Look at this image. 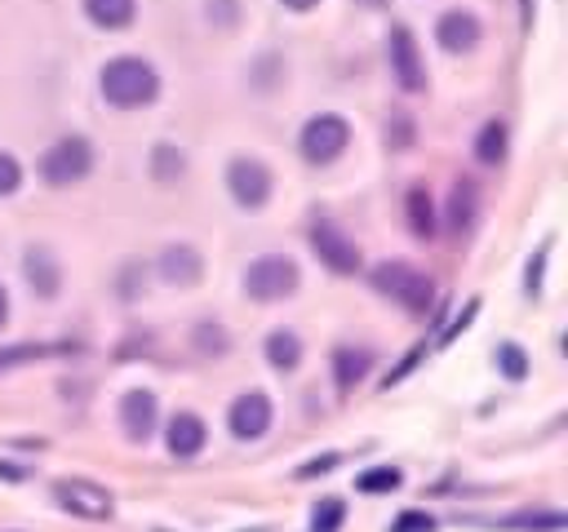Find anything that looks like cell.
<instances>
[{
	"mask_svg": "<svg viewBox=\"0 0 568 532\" xmlns=\"http://www.w3.org/2000/svg\"><path fill=\"white\" fill-rule=\"evenodd\" d=\"M293 288H297V262L293 257L266 253V257H253L248 270H244V293L253 301H280Z\"/></svg>",
	"mask_w": 568,
	"mask_h": 532,
	"instance_id": "cell-4",
	"label": "cell"
},
{
	"mask_svg": "<svg viewBox=\"0 0 568 532\" xmlns=\"http://www.w3.org/2000/svg\"><path fill=\"white\" fill-rule=\"evenodd\" d=\"M120 426H124V434L133 443H142L155 430V395L142 390V386L124 390V399H120Z\"/></svg>",
	"mask_w": 568,
	"mask_h": 532,
	"instance_id": "cell-11",
	"label": "cell"
},
{
	"mask_svg": "<svg viewBox=\"0 0 568 532\" xmlns=\"http://www.w3.org/2000/svg\"><path fill=\"white\" fill-rule=\"evenodd\" d=\"M58 501L80 519H106L111 514V492L89 483V479H62L58 483Z\"/></svg>",
	"mask_w": 568,
	"mask_h": 532,
	"instance_id": "cell-10",
	"label": "cell"
},
{
	"mask_svg": "<svg viewBox=\"0 0 568 532\" xmlns=\"http://www.w3.org/2000/svg\"><path fill=\"white\" fill-rule=\"evenodd\" d=\"M373 288L386 293V297H395V301L408 306V310H426L430 297H435V284L426 279V270H417V266H408V262H382V266L373 270Z\"/></svg>",
	"mask_w": 568,
	"mask_h": 532,
	"instance_id": "cell-2",
	"label": "cell"
},
{
	"mask_svg": "<svg viewBox=\"0 0 568 532\" xmlns=\"http://www.w3.org/2000/svg\"><path fill=\"white\" fill-rule=\"evenodd\" d=\"M390 71H395L404 93H422L426 89V62H422V49H417L408 27H390Z\"/></svg>",
	"mask_w": 568,
	"mask_h": 532,
	"instance_id": "cell-7",
	"label": "cell"
},
{
	"mask_svg": "<svg viewBox=\"0 0 568 532\" xmlns=\"http://www.w3.org/2000/svg\"><path fill=\"white\" fill-rule=\"evenodd\" d=\"M475 155H479V164H501V160H506V124H501V120H488V124L479 129Z\"/></svg>",
	"mask_w": 568,
	"mask_h": 532,
	"instance_id": "cell-19",
	"label": "cell"
},
{
	"mask_svg": "<svg viewBox=\"0 0 568 532\" xmlns=\"http://www.w3.org/2000/svg\"><path fill=\"white\" fill-rule=\"evenodd\" d=\"M266 359H271V368H297L302 364V341L288 328H275L266 337Z\"/></svg>",
	"mask_w": 568,
	"mask_h": 532,
	"instance_id": "cell-18",
	"label": "cell"
},
{
	"mask_svg": "<svg viewBox=\"0 0 568 532\" xmlns=\"http://www.w3.org/2000/svg\"><path fill=\"white\" fill-rule=\"evenodd\" d=\"M164 439H169V452H173V457H195V452L204 448V421H200L195 412H178V417L169 421Z\"/></svg>",
	"mask_w": 568,
	"mask_h": 532,
	"instance_id": "cell-14",
	"label": "cell"
},
{
	"mask_svg": "<svg viewBox=\"0 0 568 532\" xmlns=\"http://www.w3.org/2000/svg\"><path fill=\"white\" fill-rule=\"evenodd\" d=\"M435 35H439V44H444L448 53H470V49L479 44V22H475V13L453 9V13H444V18L435 22Z\"/></svg>",
	"mask_w": 568,
	"mask_h": 532,
	"instance_id": "cell-13",
	"label": "cell"
},
{
	"mask_svg": "<svg viewBox=\"0 0 568 532\" xmlns=\"http://www.w3.org/2000/svg\"><path fill=\"white\" fill-rule=\"evenodd\" d=\"M4 319H9V297H4V288H0V328H4Z\"/></svg>",
	"mask_w": 568,
	"mask_h": 532,
	"instance_id": "cell-32",
	"label": "cell"
},
{
	"mask_svg": "<svg viewBox=\"0 0 568 532\" xmlns=\"http://www.w3.org/2000/svg\"><path fill=\"white\" fill-rule=\"evenodd\" d=\"M311 248H315V257H320L328 270H337V275H355V270H359V248H355L337 226H328V222H320V226L311 231Z\"/></svg>",
	"mask_w": 568,
	"mask_h": 532,
	"instance_id": "cell-8",
	"label": "cell"
},
{
	"mask_svg": "<svg viewBox=\"0 0 568 532\" xmlns=\"http://www.w3.org/2000/svg\"><path fill=\"white\" fill-rule=\"evenodd\" d=\"M408 226H413V231H417L422 239H426V235L435 231V213H430V195H426L422 186H413V191H408Z\"/></svg>",
	"mask_w": 568,
	"mask_h": 532,
	"instance_id": "cell-20",
	"label": "cell"
},
{
	"mask_svg": "<svg viewBox=\"0 0 568 532\" xmlns=\"http://www.w3.org/2000/svg\"><path fill=\"white\" fill-rule=\"evenodd\" d=\"M98 84H102V98H106L111 106H120V111L146 106V102H155V93H160V75H155V66H151L146 58H133V53L111 58V62L102 66Z\"/></svg>",
	"mask_w": 568,
	"mask_h": 532,
	"instance_id": "cell-1",
	"label": "cell"
},
{
	"mask_svg": "<svg viewBox=\"0 0 568 532\" xmlns=\"http://www.w3.org/2000/svg\"><path fill=\"white\" fill-rule=\"evenodd\" d=\"M84 13L106 31H124L138 13V0H84Z\"/></svg>",
	"mask_w": 568,
	"mask_h": 532,
	"instance_id": "cell-16",
	"label": "cell"
},
{
	"mask_svg": "<svg viewBox=\"0 0 568 532\" xmlns=\"http://www.w3.org/2000/svg\"><path fill=\"white\" fill-rule=\"evenodd\" d=\"M470 200H475V191H470L466 182H457V186H453V226H457V231H462V226L470 222V213H475Z\"/></svg>",
	"mask_w": 568,
	"mask_h": 532,
	"instance_id": "cell-27",
	"label": "cell"
},
{
	"mask_svg": "<svg viewBox=\"0 0 568 532\" xmlns=\"http://www.w3.org/2000/svg\"><path fill=\"white\" fill-rule=\"evenodd\" d=\"M89 168H93V146H89L80 133L58 137V142L40 155V177H44L49 186H71V182H80Z\"/></svg>",
	"mask_w": 568,
	"mask_h": 532,
	"instance_id": "cell-3",
	"label": "cell"
},
{
	"mask_svg": "<svg viewBox=\"0 0 568 532\" xmlns=\"http://www.w3.org/2000/svg\"><path fill=\"white\" fill-rule=\"evenodd\" d=\"M390 532H435V519H430L426 510H404V514L390 523Z\"/></svg>",
	"mask_w": 568,
	"mask_h": 532,
	"instance_id": "cell-29",
	"label": "cell"
},
{
	"mask_svg": "<svg viewBox=\"0 0 568 532\" xmlns=\"http://www.w3.org/2000/svg\"><path fill=\"white\" fill-rule=\"evenodd\" d=\"M346 142H351V124L342 120V115H311L306 120V129H302V155L311 160V164H328V160H337L342 151H346Z\"/></svg>",
	"mask_w": 568,
	"mask_h": 532,
	"instance_id": "cell-5",
	"label": "cell"
},
{
	"mask_svg": "<svg viewBox=\"0 0 568 532\" xmlns=\"http://www.w3.org/2000/svg\"><path fill=\"white\" fill-rule=\"evenodd\" d=\"M501 528H519V532H564V514L550 510V514H510L501 519Z\"/></svg>",
	"mask_w": 568,
	"mask_h": 532,
	"instance_id": "cell-23",
	"label": "cell"
},
{
	"mask_svg": "<svg viewBox=\"0 0 568 532\" xmlns=\"http://www.w3.org/2000/svg\"><path fill=\"white\" fill-rule=\"evenodd\" d=\"M209 18H222V27L235 22V0H209Z\"/></svg>",
	"mask_w": 568,
	"mask_h": 532,
	"instance_id": "cell-30",
	"label": "cell"
},
{
	"mask_svg": "<svg viewBox=\"0 0 568 532\" xmlns=\"http://www.w3.org/2000/svg\"><path fill=\"white\" fill-rule=\"evenodd\" d=\"M226 191L235 204L244 208H262L271 200V168L262 160H248V155H235L231 168H226Z\"/></svg>",
	"mask_w": 568,
	"mask_h": 532,
	"instance_id": "cell-6",
	"label": "cell"
},
{
	"mask_svg": "<svg viewBox=\"0 0 568 532\" xmlns=\"http://www.w3.org/2000/svg\"><path fill=\"white\" fill-rule=\"evenodd\" d=\"M27 279H31V288H36L40 297H53V293H58L62 270H58V262H53L49 248H27Z\"/></svg>",
	"mask_w": 568,
	"mask_h": 532,
	"instance_id": "cell-15",
	"label": "cell"
},
{
	"mask_svg": "<svg viewBox=\"0 0 568 532\" xmlns=\"http://www.w3.org/2000/svg\"><path fill=\"white\" fill-rule=\"evenodd\" d=\"M18 186H22V164H18L9 151H0V200L13 195Z\"/></svg>",
	"mask_w": 568,
	"mask_h": 532,
	"instance_id": "cell-28",
	"label": "cell"
},
{
	"mask_svg": "<svg viewBox=\"0 0 568 532\" xmlns=\"http://www.w3.org/2000/svg\"><path fill=\"white\" fill-rule=\"evenodd\" d=\"M497 368H501L510 381H524V377H528V359H524V350H519L515 341H501V346H497Z\"/></svg>",
	"mask_w": 568,
	"mask_h": 532,
	"instance_id": "cell-25",
	"label": "cell"
},
{
	"mask_svg": "<svg viewBox=\"0 0 568 532\" xmlns=\"http://www.w3.org/2000/svg\"><path fill=\"white\" fill-rule=\"evenodd\" d=\"M160 275H164V284H200V275H204V257L191 248V244H169L164 253H160Z\"/></svg>",
	"mask_w": 568,
	"mask_h": 532,
	"instance_id": "cell-12",
	"label": "cell"
},
{
	"mask_svg": "<svg viewBox=\"0 0 568 532\" xmlns=\"http://www.w3.org/2000/svg\"><path fill=\"white\" fill-rule=\"evenodd\" d=\"M359 4H368V9H382V4H386V0H359Z\"/></svg>",
	"mask_w": 568,
	"mask_h": 532,
	"instance_id": "cell-33",
	"label": "cell"
},
{
	"mask_svg": "<svg viewBox=\"0 0 568 532\" xmlns=\"http://www.w3.org/2000/svg\"><path fill=\"white\" fill-rule=\"evenodd\" d=\"M346 519V501L342 497H324L315 510H311V532H337Z\"/></svg>",
	"mask_w": 568,
	"mask_h": 532,
	"instance_id": "cell-22",
	"label": "cell"
},
{
	"mask_svg": "<svg viewBox=\"0 0 568 532\" xmlns=\"http://www.w3.org/2000/svg\"><path fill=\"white\" fill-rule=\"evenodd\" d=\"M53 350H62V346H36V341H27V346H9V350H0V372H9V368H18V364H27V359H40V355H53Z\"/></svg>",
	"mask_w": 568,
	"mask_h": 532,
	"instance_id": "cell-26",
	"label": "cell"
},
{
	"mask_svg": "<svg viewBox=\"0 0 568 532\" xmlns=\"http://www.w3.org/2000/svg\"><path fill=\"white\" fill-rule=\"evenodd\" d=\"M280 4H288V9H297V13H302V9H311V4H320V0H280Z\"/></svg>",
	"mask_w": 568,
	"mask_h": 532,
	"instance_id": "cell-31",
	"label": "cell"
},
{
	"mask_svg": "<svg viewBox=\"0 0 568 532\" xmlns=\"http://www.w3.org/2000/svg\"><path fill=\"white\" fill-rule=\"evenodd\" d=\"M355 488H359V492H368V497L395 492V488H399V470H395V466H373V470H364V474L355 479Z\"/></svg>",
	"mask_w": 568,
	"mask_h": 532,
	"instance_id": "cell-21",
	"label": "cell"
},
{
	"mask_svg": "<svg viewBox=\"0 0 568 532\" xmlns=\"http://www.w3.org/2000/svg\"><path fill=\"white\" fill-rule=\"evenodd\" d=\"M368 368H373V355H368V350H351V346H342V350L333 355V372H337V386H342V390H351Z\"/></svg>",
	"mask_w": 568,
	"mask_h": 532,
	"instance_id": "cell-17",
	"label": "cell"
},
{
	"mask_svg": "<svg viewBox=\"0 0 568 532\" xmlns=\"http://www.w3.org/2000/svg\"><path fill=\"white\" fill-rule=\"evenodd\" d=\"M151 173H155L160 182L182 177V151H178V146H155V151H151Z\"/></svg>",
	"mask_w": 568,
	"mask_h": 532,
	"instance_id": "cell-24",
	"label": "cell"
},
{
	"mask_svg": "<svg viewBox=\"0 0 568 532\" xmlns=\"http://www.w3.org/2000/svg\"><path fill=\"white\" fill-rule=\"evenodd\" d=\"M226 426H231L235 439H257V434H266V426H271V399H266L262 390L240 395V399L231 403V412H226Z\"/></svg>",
	"mask_w": 568,
	"mask_h": 532,
	"instance_id": "cell-9",
	"label": "cell"
}]
</instances>
